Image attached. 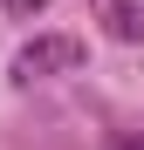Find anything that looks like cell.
I'll use <instances>...</instances> for the list:
<instances>
[{"mask_svg": "<svg viewBox=\"0 0 144 150\" xmlns=\"http://www.w3.org/2000/svg\"><path fill=\"white\" fill-rule=\"evenodd\" d=\"M82 34H34V41H21V55H14V82L28 89V82H55V75H76L82 68Z\"/></svg>", "mask_w": 144, "mask_h": 150, "instance_id": "cell-1", "label": "cell"}, {"mask_svg": "<svg viewBox=\"0 0 144 150\" xmlns=\"http://www.w3.org/2000/svg\"><path fill=\"white\" fill-rule=\"evenodd\" d=\"M89 14H96V28L110 41H124V48L144 41V0H89Z\"/></svg>", "mask_w": 144, "mask_h": 150, "instance_id": "cell-2", "label": "cell"}, {"mask_svg": "<svg viewBox=\"0 0 144 150\" xmlns=\"http://www.w3.org/2000/svg\"><path fill=\"white\" fill-rule=\"evenodd\" d=\"M0 7H7V14H14V21H34V14H41V7H48V0H0Z\"/></svg>", "mask_w": 144, "mask_h": 150, "instance_id": "cell-3", "label": "cell"}, {"mask_svg": "<svg viewBox=\"0 0 144 150\" xmlns=\"http://www.w3.org/2000/svg\"><path fill=\"white\" fill-rule=\"evenodd\" d=\"M110 150H144V137H117V143H110Z\"/></svg>", "mask_w": 144, "mask_h": 150, "instance_id": "cell-4", "label": "cell"}]
</instances>
